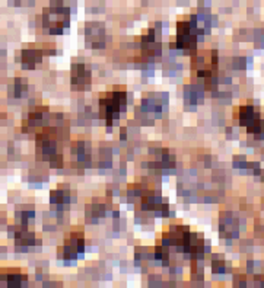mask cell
<instances>
[{"mask_svg":"<svg viewBox=\"0 0 264 288\" xmlns=\"http://www.w3.org/2000/svg\"><path fill=\"white\" fill-rule=\"evenodd\" d=\"M257 120H259V117H257V112L253 106H241L239 108V123H241V125L250 127Z\"/></svg>","mask_w":264,"mask_h":288,"instance_id":"6da1fadb","label":"cell"}]
</instances>
